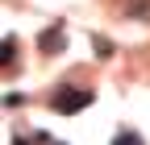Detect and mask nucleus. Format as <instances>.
<instances>
[{
  "mask_svg": "<svg viewBox=\"0 0 150 145\" xmlns=\"http://www.w3.org/2000/svg\"><path fill=\"white\" fill-rule=\"evenodd\" d=\"M88 104H92V87H63V91L50 96V108H54V112H63V116L83 112Z\"/></svg>",
  "mask_w": 150,
  "mask_h": 145,
  "instance_id": "obj_1",
  "label": "nucleus"
},
{
  "mask_svg": "<svg viewBox=\"0 0 150 145\" xmlns=\"http://www.w3.org/2000/svg\"><path fill=\"white\" fill-rule=\"evenodd\" d=\"M38 50H42V54H59V50H67V33H63V25L42 29V38H38Z\"/></svg>",
  "mask_w": 150,
  "mask_h": 145,
  "instance_id": "obj_2",
  "label": "nucleus"
},
{
  "mask_svg": "<svg viewBox=\"0 0 150 145\" xmlns=\"http://www.w3.org/2000/svg\"><path fill=\"white\" fill-rule=\"evenodd\" d=\"M17 62V38H4L0 42V66H13Z\"/></svg>",
  "mask_w": 150,
  "mask_h": 145,
  "instance_id": "obj_3",
  "label": "nucleus"
},
{
  "mask_svg": "<svg viewBox=\"0 0 150 145\" xmlns=\"http://www.w3.org/2000/svg\"><path fill=\"white\" fill-rule=\"evenodd\" d=\"M112 145H146V141H142L138 133H129V129H121L117 137H112Z\"/></svg>",
  "mask_w": 150,
  "mask_h": 145,
  "instance_id": "obj_4",
  "label": "nucleus"
},
{
  "mask_svg": "<svg viewBox=\"0 0 150 145\" xmlns=\"http://www.w3.org/2000/svg\"><path fill=\"white\" fill-rule=\"evenodd\" d=\"M92 50H96L100 58H108V54H112V42L108 38H92Z\"/></svg>",
  "mask_w": 150,
  "mask_h": 145,
  "instance_id": "obj_5",
  "label": "nucleus"
},
{
  "mask_svg": "<svg viewBox=\"0 0 150 145\" xmlns=\"http://www.w3.org/2000/svg\"><path fill=\"white\" fill-rule=\"evenodd\" d=\"M13 145H25V137H17V141H13Z\"/></svg>",
  "mask_w": 150,
  "mask_h": 145,
  "instance_id": "obj_6",
  "label": "nucleus"
}]
</instances>
